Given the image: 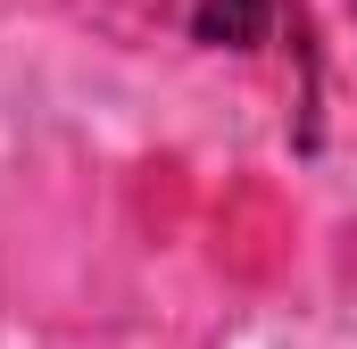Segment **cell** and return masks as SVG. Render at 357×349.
Wrapping results in <instances>:
<instances>
[{"label":"cell","mask_w":357,"mask_h":349,"mask_svg":"<svg viewBox=\"0 0 357 349\" xmlns=\"http://www.w3.org/2000/svg\"><path fill=\"white\" fill-rule=\"evenodd\" d=\"M266 25H274V0H199L191 8V34L216 50H258Z\"/></svg>","instance_id":"6da1fadb"}]
</instances>
